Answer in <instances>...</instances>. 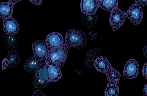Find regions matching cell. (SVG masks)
<instances>
[{
    "mask_svg": "<svg viewBox=\"0 0 147 96\" xmlns=\"http://www.w3.org/2000/svg\"><path fill=\"white\" fill-rule=\"evenodd\" d=\"M99 7L97 0H81L80 8L82 12L87 15L95 14Z\"/></svg>",
    "mask_w": 147,
    "mask_h": 96,
    "instance_id": "obj_10",
    "label": "cell"
},
{
    "mask_svg": "<svg viewBox=\"0 0 147 96\" xmlns=\"http://www.w3.org/2000/svg\"><path fill=\"white\" fill-rule=\"evenodd\" d=\"M2 40L8 51L18 48L20 38L17 34L10 35L5 33L2 36Z\"/></svg>",
    "mask_w": 147,
    "mask_h": 96,
    "instance_id": "obj_13",
    "label": "cell"
},
{
    "mask_svg": "<svg viewBox=\"0 0 147 96\" xmlns=\"http://www.w3.org/2000/svg\"><path fill=\"white\" fill-rule=\"evenodd\" d=\"M97 33L93 31L90 32L88 35L89 38L91 40H94L96 38Z\"/></svg>",
    "mask_w": 147,
    "mask_h": 96,
    "instance_id": "obj_25",
    "label": "cell"
},
{
    "mask_svg": "<svg viewBox=\"0 0 147 96\" xmlns=\"http://www.w3.org/2000/svg\"><path fill=\"white\" fill-rule=\"evenodd\" d=\"M50 83V81L42 79L34 75L33 85L35 88L38 89L45 88L48 86Z\"/></svg>",
    "mask_w": 147,
    "mask_h": 96,
    "instance_id": "obj_22",
    "label": "cell"
},
{
    "mask_svg": "<svg viewBox=\"0 0 147 96\" xmlns=\"http://www.w3.org/2000/svg\"><path fill=\"white\" fill-rule=\"evenodd\" d=\"M8 51L5 58L2 61V70L7 67H14L20 61V55L18 48H14Z\"/></svg>",
    "mask_w": 147,
    "mask_h": 96,
    "instance_id": "obj_5",
    "label": "cell"
},
{
    "mask_svg": "<svg viewBox=\"0 0 147 96\" xmlns=\"http://www.w3.org/2000/svg\"><path fill=\"white\" fill-rule=\"evenodd\" d=\"M14 4L9 1L0 3V17L7 18L12 17Z\"/></svg>",
    "mask_w": 147,
    "mask_h": 96,
    "instance_id": "obj_16",
    "label": "cell"
},
{
    "mask_svg": "<svg viewBox=\"0 0 147 96\" xmlns=\"http://www.w3.org/2000/svg\"><path fill=\"white\" fill-rule=\"evenodd\" d=\"M143 7L135 2L125 12L127 17L134 25L137 26L141 22L143 16Z\"/></svg>",
    "mask_w": 147,
    "mask_h": 96,
    "instance_id": "obj_3",
    "label": "cell"
},
{
    "mask_svg": "<svg viewBox=\"0 0 147 96\" xmlns=\"http://www.w3.org/2000/svg\"><path fill=\"white\" fill-rule=\"evenodd\" d=\"M41 63V60L37 59L33 55L26 61L24 66L26 71L35 75L36 69Z\"/></svg>",
    "mask_w": 147,
    "mask_h": 96,
    "instance_id": "obj_15",
    "label": "cell"
},
{
    "mask_svg": "<svg viewBox=\"0 0 147 96\" xmlns=\"http://www.w3.org/2000/svg\"><path fill=\"white\" fill-rule=\"evenodd\" d=\"M102 51V50L99 48L92 49L88 51L85 60L87 68H90L94 66L95 60L100 56Z\"/></svg>",
    "mask_w": 147,
    "mask_h": 96,
    "instance_id": "obj_12",
    "label": "cell"
},
{
    "mask_svg": "<svg viewBox=\"0 0 147 96\" xmlns=\"http://www.w3.org/2000/svg\"><path fill=\"white\" fill-rule=\"evenodd\" d=\"M37 76L51 82L50 74L45 66V63H41L36 69L35 74Z\"/></svg>",
    "mask_w": 147,
    "mask_h": 96,
    "instance_id": "obj_20",
    "label": "cell"
},
{
    "mask_svg": "<svg viewBox=\"0 0 147 96\" xmlns=\"http://www.w3.org/2000/svg\"><path fill=\"white\" fill-rule=\"evenodd\" d=\"M45 66L47 68L50 75L51 82L58 81L61 78L62 74L60 68L55 63H45Z\"/></svg>",
    "mask_w": 147,
    "mask_h": 96,
    "instance_id": "obj_11",
    "label": "cell"
},
{
    "mask_svg": "<svg viewBox=\"0 0 147 96\" xmlns=\"http://www.w3.org/2000/svg\"><path fill=\"white\" fill-rule=\"evenodd\" d=\"M87 43V36L86 33L79 30H69L66 32L65 44L70 48L77 49L84 48Z\"/></svg>",
    "mask_w": 147,
    "mask_h": 96,
    "instance_id": "obj_1",
    "label": "cell"
},
{
    "mask_svg": "<svg viewBox=\"0 0 147 96\" xmlns=\"http://www.w3.org/2000/svg\"><path fill=\"white\" fill-rule=\"evenodd\" d=\"M22 0H9V1L14 4L15 3L19 2Z\"/></svg>",
    "mask_w": 147,
    "mask_h": 96,
    "instance_id": "obj_30",
    "label": "cell"
},
{
    "mask_svg": "<svg viewBox=\"0 0 147 96\" xmlns=\"http://www.w3.org/2000/svg\"><path fill=\"white\" fill-rule=\"evenodd\" d=\"M143 93L144 96H147V84L144 85Z\"/></svg>",
    "mask_w": 147,
    "mask_h": 96,
    "instance_id": "obj_27",
    "label": "cell"
},
{
    "mask_svg": "<svg viewBox=\"0 0 147 96\" xmlns=\"http://www.w3.org/2000/svg\"><path fill=\"white\" fill-rule=\"evenodd\" d=\"M118 81H108V84L105 91V96H118L119 94Z\"/></svg>",
    "mask_w": 147,
    "mask_h": 96,
    "instance_id": "obj_17",
    "label": "cell"
},
{
    "mask_svg": "<svg viewBox=\"0 0 147 96\" xmlns=\"http://www.w3.org/2000/svg\"><path fill=\"white\" fill-rule=\"evenodd\" d=\"M32 4L36 5H41L42 1V0H29Z\"/></svg>",
    "mask_w": 147,
    "mask_h": 96,
    "instance_id": "obj_26",
    "label": "cell"
},
{
    "mask_svg": "<svg viewBox=\"0 0 147 96\" xmlns=\"http://www.w3.org/2000/svg\"><path fill=\"white\" fill-rule=\"evenodd\" d=\"M69 48L64 44L61 48L51 49L47 54L45 62H54L61 68L65 62Z\"/></svg>",
    "mask_w": 147,
    "mask_h": 96,
    "instance_id": "obj_2",
    "label": "cell"
},
{
    "mask_svg": "<svg viewBox=\"0 0 147 96\" xmlns=\"http://www.w3.org/2000/svg\"><path fill=\"white\" fill-rule=\"evenodd\" d=\"M38 94H41L42 96H45V95L43 93H42L41 92H40V91H35L34 94H33V96H34V95H35V96H36V95H37Z\"/></svg>",
    "mask_w": 147,
    "mask_h": 96,
    "instance_id": "obj_29",
    "label": "cell"
},
{
    "mask_svg": "<svg viewBox=\"0 0 147 96\" xmlns=\"http://www.w3.org/2000/svg\"><path fill=\"white\" fill-rule=\"evenodd\" d=\"M94 66L97 71L105 74L108 69L112 67L107 58L100 56L95 60Z\"/></svg>",
    "mask_w": 147,
    "mask_h": 96,
    "instance_id": "obj_14",
    "label": "cell"
},
{
    "mask_svg": "<svg viewBox=\"0 0 147 96\" xmlns=\"http://www.w3.org/2000/svg\"><path fill=\"white\" fill-rule=\"evenodd\" d=\"M106 75L108 81L113 80L119 81L121 75V74L112 67L108 69Z\"/></svg>",
    "mask_w": 147,
    "mask_h": 96,
    "instance_id": "obj_21",
    "label": "cell"
},
{
    "mask_svg": "<svg viewBox=\"0 0 147 96\" xmlns=\"http://www.w3.org/2000/svg\"><path fill=\"white\" fill-rule=\"evenodd\" d=\"M139 65L135 59L129 60L126 63L123 69V75L126 78L133 79L138 76L139 72Z\"/></svg>",
    "mask_w": 147,
    "mask_h": 96,
    "instance_id": "obj_7",
    "label": "cell"
},
{
    "mask_svg": "<svg viewBox=\"0 0 147 96\" xmlns=\"http://www.w3.org/2000/svg\"><path fill=\"white\" fill-rule=\"evenodd\" d=\"M126 17L125 12L117 7L111 12L109 21L113 31L118 30L122 26Z\"/></svg>",
    "mask_w": 147,
    "mask_h": 96,
    "instance_id": "obj_4",
    "label": "cell"
},
{
    "mask_svg": "<svg viewBox=\"0 0 147 96\" xmlns=\"http://www.w3.org/2000/svg\"><path fill=\"white\" fill-rule=\"evenodd\" d=\"M135 2H137L141 7H144L147 5V0H136Z\"/></svg>",
    "mask_w": 147,
    "mask_h": 96,
    "instance_id": "obj_24",
    "label": "cell"
},
{
    "mask_svg": "<svg viewBox=\"0 0 147 96\" xmlns=\"http://www.w3.org/2000/svg\"><path fill=\"white\" fill-rule=\"evenodd\" d=\"M46 43L51 49L61 48L63 45V39L62 35L58 32H51L47 36Z\"/></svg>",
    "mask_w": 147,
    "mask_h": 96,
    "instance_id": "obj_8",
    "label": "cell"
},
{
    "mask_svg": "<svg viewBox=\"0 0 147 96\" xmlns=\"http://www.w3.org/2000/svg\"><path fill=\"white\" fill-rule=\"evenodd\" d=\"M32 48L35 58L41 61L46 59L47 54L51 50L46 42L42 40H36L33 42Z\"/></svg>",
    "mask_w": 147,
    "mask_h": 96,
    "instance_id": "obj_6",
    "label": "cell"
},
{
    "mask_svg": "<svg viewBox=\"0 0 147 96\" xmlns=\"http://www.w3.org/2000/svg\"><path fill=\"white\" fill-rule=\"evenodd\" d=\"M119 0H99V7L106 11L111 12L117 7Z\"/></svg>",
    "mask_w": 147,
    "mask_h": 96,
    "instance_id": "obj_19",
    "label": "cell"
},
{
    "mask_svg": "<svg viewBox=\"0 0 147 96\" xmlns=\"http://www.w3.org/2000/svg\"><path fill=\"white\" fill-rule=\"evenodd\" d=\"M142 73L144 77L147 80V62L143 66Z\"/></svg>",
    "mask_w": 147,
    "mask_h": 96,
    "instance_id": "obj_23",
    "label": "cell"
},
{
    "mask_svg": "<svg viewBox=\"0 0 147 96\" xmlns=\"http://www.w3.org/2000/svg\"><path fill=\"white\" fill-rule=\"evenodd\" d=\"M2 19L3 20V30L5 33L10 35L17 34L19 30L20 27L17 21L12 17Z\"/></svg>",
    "mask_w": 147,
    "mask_h": 96,
    "instance_id": "obj_9",
    "label": "cell"
},
{
    "mask_svg": "<svg viewBox=\"0 0 147 96\" xmlns=\"http://www.w3.org/2000/svg\"><path fill=\"white\" fill-rule=\"evenodd\" d=\"M82 22L85 27L90 29L95 25L98 19V15L96 13L93 15L82 14L81 15Z\"/></svg>",
    "mask_w": 147,
    "mask_h": 96,
    "instance_id": "obj_18",
    "label": "cell"
},
{
    "mask_svg": "<svg viewBox=\"0 0 147 96\" xmlns=\"http://www.w3.org/2000/svg\"><path fill=\"white\" fill-rule=\"evenodd\" d=\"M143 54L145 57L147 58V45L145 46L143 48Z\"/></svg>",
    "mask_w": 147,
    "mask_h": 96,
    "instance_id": "obj_28",
    "label": "cell"
}]
</instances>
